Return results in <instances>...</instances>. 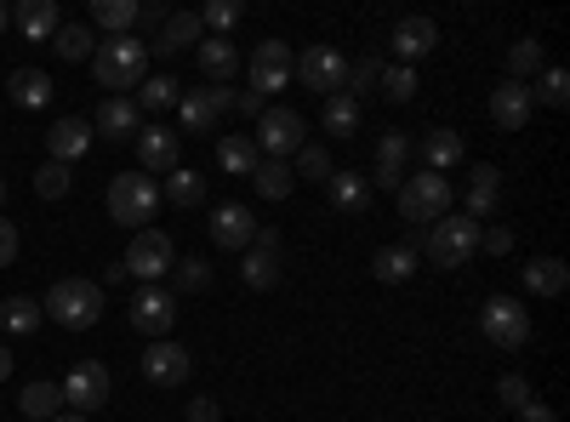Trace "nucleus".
Instances as JSON below:
<instances>
[{"label": "nucleus", "mask_w": 570, "mask_h": 422, "mask_svg": "<svg viewBox=\"0 0 570 422\" xmlns=\"http://www.w3.org/2000/svg\"><path fill=\"white\" fill-rule=\"evenodd\" d=\"M120 268H126L131 279H142V286H155L160 274H171V268H177V252H171V234H160V228H137V241L126 246Z\"/></svg>", "instance_id": "obj_7"}, {"label": "nucleus", "mask_w": 570, "mask_h": 422, "mask_svg": "<svg viewBox=\"0 0 570 422\" xmlns=\"http://www.w3.org/2000/svg\"><path fill=\"white\" fill-rule=\"evenodd\" d=\"M383 69H389L383 58H360V63H348V86H343V91H348V98H360V91L383 86Z\"/></svg>", "instance_id": "obj_45"}, {"label": "nucleus", "mask_w": 570, "mask_h": 422, "mask_svg": "<svg viewBox=\"0 0 570 422\" xmlns=\"http://www.w3.org/2000/svg\"><path fill=\"white\" fill-rule=\"evenodd\" d=\"M46 314L58 325H69V332H91L104 320V286H91V279H58L46 292Z\"/></svg>", "instance_id": "obj_4"}, {"label": "nucleus", "mask_w": 570, "mask_h": 422, "mask_svg": "<svg viewBox=\"0 0 570 422\" xmlns=\"http://www.w3.org/2000/svg\"><path fill=\"white\" fill-rule=\"evenodd\" d=\"M440 46V23L434 18H400V29H394V52L411 63V58H428Z\"/></svg>", "instance_id": "obj_20"}, {"label": "nucleus", "mask_w": 570, "mask_h": 422, "mask_svg": "<svg viewBox=\"0 0 570 422\" xmlns=\"http://www.w3.org/2000/svg\"><path fill=\"white\" fill-rule=\"evenodd\" d=\"M18 411H23L29 422H52V416L63 411V389H58V383H29L23 400H18Z\"/></svg>", "instance_id": "obj_32"}, {"label": "nucleus", "mask_w": 570, "mask_h": 422, "mask_svg": "<svg viewBox=\"0 0 570 422\" xmlns=\"http://www.w3.org/2000/svg\"><path fill=\"white\" fill-rule=\"evenodd\" d=\"M212 241H217L223 252H252V241H257L252 206H217V212H212Z\"/></svg>", "instance_id": "obj_17"}, {"label": "nucleus", "mask_w": 570, "mask_h": 422, "mask_svg": "<svg viewBox=\"0 0 570 422\" xmlns=\"http://www.w3.org/2000/svg\"><path fill=\"white\" fill-rule=\"evenodd\" d=\"M12 23V7H0V29H7Z\"/></svg>", "instance_id": "obj_57"}, {"label": "nucleus", "mask_w": 570, "mask_h": 422, "mask_svg": "<svg viewBox=\"0 0 570 422\" xmlns=\"http://www.w3.org/2000/svg\"><path fill=\"white\" fill-rule=\"evenodd\" d=\"M171 286H177V292H206V286H212V263H206V257H183V263L171 268Z\"/></svg>", "instance_id": "obj_44"}, {"label": "nucleus", "mask_w": 570, "mask_h": 422, "mask_svg": "<svg viewBox=\"0 0 570 422\" xmlns=\"http://www.w3.org/2000/svg\"><path fill=\"white\" fill-rule=\"evenodd\" d=\"M497 400H502L508 411H525V405H531L537 394H531V383H525V377H519V371H508V377L497 383Z\"/></svg>", "instance_id": "obj_48"}, {"label": "nucleus", "mask_w": 570, "mask_h": 422, "mask_svg": "<svg viewBox=\"0 0 570 422\" xmlns=\"http://www.w3.org/2000/svg\"><path fill=\"white\" fill-rule=\"evenodd\" d=\"M131 325H137L142 337L166 343V337H171V325H177V297H171L166 286H142V292L131 297Z\"/></svg>", "instance_id": "obj_11"}, {"label": "nucleus", "mask_w": 570, "mask_h": 422, "mask_svg": "<svg viewBox=\"0 0 570 422\" xmlns=\"http://www.w3.org/2000/svg\"><path fill=\"white\" fill-rule=\"evenodd\" d=\"M0 206H7V183H0Z\"/></svg>", "instance_id": "obj_58"}, {"label": "nucleus", "mask_w": 570, "mask_h": 422, "mask_svg": "<svg viewBox=\"0 0 570 422\" xmlns=\"http://www.w3.org/2000/svg\"><path fill=\"white\" fill-rule=\"evenodd\" d=\"M325 131L331 137H354L360 131V98H348V91L325 98Z\"/></svg>", "instance_id": "obj_38"}, {"label": "nucleus", "mask_w": 570, "mask_h": 422, "mask_svg": "<svg viewBox=\"0 0 570 422\" xmlns=\"http://www.w3.org/2000/svg\"><path fill=\"white\" fill-rule=\"evenodd\" d=\"M400 217L416 228H434L440 217H451V183L440 171H416L400 183Z\"/></svg>", "instance_id": "obj_5"}, {"label": "nucleus", "mask_w": 570, "mask_h": 422, "mask_svg": "<svg viewBox=\"0 0 570 422\" xmlns=\"http://www.w3.org/2000/svg\"><path fill=\"white\" fill-rule=\"evenodd\" d=\"M223 109H234V91H228V86L183 91V98H177V120H183V131H188V137H206V131L217 126V115H223Z\"/></svg>", "instance_id": "obj_12"}, {"label": "nucleus", "mask_w": 570, "mask_h": 422, "mask_svg": "<svg viewBox=\"0 0 570 422\" xmlns=\"http://www.w3.org/2000/svg\"><path fill=\"white\" fill-rule=\"evenodd\" d=\"M480 325H485V337L497 349H508V354H519V349L531 343V308L519 303V297H491L485 314H480Z\"/></svg>", "instance_id": "obj_8"}, {"label": "nucleus", "mask_w": 570, "mask_h": 422, "mask_svg": "<svg viewBox=\"0 0 570 422\" xmlns=\"http://www.w3.org/2000/svg\"><path fill=\"white\" fill-rule=\"evenodd\" d=\"M7 377H12V354H7V349H0V383H7Z\"/></svg>", "instance_id": "obj_55"}, {"label": "nucleus", "mask_w": 570, "mask_h": 422, "mask_svg": "<svg viewBox=\"0 0 570 422\" xmlns=\"http://www.w3.org/2000/svg\"><path fill=\"white\" fill-rule=\"evenodd\" d=\"M52 422H86V416H80V411H58Z\"/></svg>", "instance_id": "obj_56"}, {"label": "nucleus", "mask_w": 570, "mask_h": 422, "mask_svg": "<svg viewBox=\"0 0 570 422\" xmlns=\"http://www.w3.org/2000/svg\"><path fill=\"white\" fill-rule=\"evenodd\" d=\"M91 75H98L104 91H120L126 98L131 86L149 80V46H142L137 35H109L98 46V58H91Z\"/></svg>", "instance_id": "obj_1"}, {"label": "nucleus", "mask_w": 570, "mask_h": 422, "mask_svg": "<svg viewBox=\"0 0 570 422\" xmlns=\"http://www.w3.org/2000/svg\"><path fill=\"white\" fill-rule=\"evenodd\" d=\"M58 389H63V405L86 416V411H98V405L109 400V389H115V383H109V365H104V360H80Z\"/></svg>", "instance_id": "obj_10"}, {"label": "nucleus", "mask_w": 570, "mask_h": 422, "mask_svg": "<svg viewBox=\"0 0 570 422\" xmlns=\"http://www.w3.org/2000/svg\"><path fill=\"white\" fill-rule=\"evenodd\" d=\"M252 183H257V189H263V200H285V195H292V166H285V160H257V171H252Z\"/></svg>", "instance_id": "obj_40"}, {"label": "nucleus", "mask_w": 570, "mask_h": 422, "mask_svg": "<svg viewBox=\"0 0 570 422\" xmlns=\"http://www.w3.org/2000/svg\"><path fill=\"white\" fill-rule=\"evenodd\" d=\"M537 98H542L548 109H564V104H570V75H564V69H542V91H537Z\"/></svg>", "instance_id": "obj_49"}, {"label": "nucleus", "mask_w": 570, "mask_h": 422, "mask_svg": "<svg viewBox=\"0 0 570 422\" xmlns=\"http://www.w3.org/2000/svg\"><path fill=\"white\" fill-rule=\"evenodd\" d=\"M422 160H428V171H451V166H462V137L451 131V126H440V131H428L422 137Z\"/></svg>", "instance_id": "obj_25"}, {"label": "nucleus", "mask_w": 570, "mask_h": 422, "mask_svg": "<svg viewBox=\"0 0 570 422\" xmlns=\"http://www.w3.org/2000/svg\"><path fill=\"white\" fill-rule=\"evenodd\" d=\"M497 200H502V171L497 166H473V177H468V217L473 223L491 217Z\"/></svg>", "instance_id": "obj_21"}, {"label": "nucleus", "mask_w": 570, "mask_h": 422, "mask_svg": "<svg viewBox=\"0 0 570 422\" xmlns=\"http://www.w3.org/2000/svg\"><path fill=\"white\" fill-rule=\"evenodd\" d=\"M570 286V268L559 263V257H531L525 263V292H537V297H559Z\"/></svg>", "instance_id": "obj_27"}, {"label": "nucleus", "mask_w": 570, "mask_h": 422, "mask_svg": "<svg viewBox=\"0 0 570 422\" xmlns=\"http://www.w3.org/2000/svg\"><path fill=\"white\" fill-rule=\"evenodd\" d=\"M188 422H223L217 400H195V405H188Z\"/></svg>", "instance_id": "obj_52"}, {"label": "nucleus", "mask_w": 570, "mask_h": 422, "mask_svg": "<svg viewBox=\"0 0 570 422\" xmlns=\"http://www.w3.org/2000/svg\"><path fill=\"white\" fill-rule=\"evenodd\" d=\"M7 91H12V104H18V109H40L46 98H52V80H46L40 69H12Z\"/></svg>", "instance_id": "obj_33"}, {"label": "nucleus", "mask_w": 570, "mask_h": 422, "mask_svg": "<svg viewBox=\"0 0 570 422\" xmlns=\"http://www.w3.org/2000/svg\"><path fill=\"white\" fill-rule=\"evenodd\" d=\"M52 52H58L63 63H80V58H98V35H91L86 23H58V35H52Z\"/></svg>", "instance_id": "obj_29"}, {"label": "nucleus", "mask_w": 570, "mask_h": 422, "mask_svg": "<svg viewBox=\"0 0 570 422\" xmlns=\"http://www.w3.org/2000/svg\"><path fill=\"white\" fill-rule=\"evenodd\" d=\"M405 160H411V144H405L400 131H383V137H376V183H371V189H394L400 195Z\"/></svg>", "instance_id": "obj_18"}, {"label": "nucleus", "mask_w": 570, "mask_h": 422, "mask_svg": "<svg viewBox=\"0 0 570 422\" xmlns=\"http://www.w3.org/2000/svg\"><path fill=\"white\" fill-rule=\"evenodd\" d=\"M91 23L109 29V35H131L137 29V0H98V7H91Z\"/></svg>", "instance_id": "obj_37"}, {"label": "nucleus", "mask_w": 570, "mask_h": 422, "mask_svg": "<svg viewBox=\"0 0 570 422\" xmlns=\"http://www.w3.org/2000/svg\"><path fill=\"white\" fill-rule=\"evenodd\" d=\"M234 109H240V115H263V98H257V91H240V98H234Z\"/></svg>", "instance_id": "obj_54"}, {"label": "nucleus", "mask_w": 570, "mask_h": 422, "mask_svg": "<svg viewBox=\"0 0 570 422\" xmlns=\"http://www.w3.org/2000/svg\"><path fill=\"white\" fill-rule=\"evenodd\" d=\"M0 325H7L12 337H35V325H40V303H35V297H7V303H0Z\"/></svg>", "instance_id": "obj_39"}, {"label": "nucleus", "mask_w": 570, "mask_h": 422, "mask_svg": "<svg viewBox=\"0 0 570 422\" xmlns=\"http://www.w3.org/2000/svg\"><path fill=\"white\" fill-rule=\"evenodd\" d=\"M12 23L29 35V40H46V35H58V0H18L12 7Z\"/></svg>", "instance_id": "obj_22"}, {"label": "nucleus", "mask_w": 570, "mask_h": 422, "mask_svg": "<svg viewBox=\"0 0 570 422\" xmlns=\"http://www.w3.org/2000/svg\"><path fill=\"white\" fill-rule=\"evenodd\" d=\"M325 195H331V206H337V212H365L371 206V183L354 177V171H331L325 177Z\"/></svg>", "instance_id": "obj_26"}, {"label": "nucleus", "mask_w": 570, "mask_h": 422, "mask_svg": "<svg viewBox=\"0 0 570 422\" xmlns=\"http://www.w3.org/2000/svg\"><path fill=\"white\" fill-rule=\"evenodd\" d=\"M240 18H246V7H240V0H212V7L200 12V29H212V35L223 40V35H228L234 23H240Z\"/></svg>", "instance_id": "obj_42"}, {"label": "nucleus", "mask_w": 570, "mask_h": 422, "mask_svg": "<svg viewBox=\"0 0 570 422\" xmlns=\"http://www.w3.org/2000/svg\"><path fill=\"white\" fill-rule=\"evenodd\" d=\"M188 371H195V360H188V349H177L171 337L142 349V377H149L155 389H177V383H188Z\"/></svg>", "instance_id": "obj_15"}, {"label": "nucleus", "mask_w": 570, "mask_h": 422, "mask_svg": "<svg viewBox=\"0 0 570 422\" xmlns=\"http://www.w3.org/2000/svg\"><path fill=\"white\" fill-rule=\"evenodd\" d=\"M480 223L473 217H440L434 228H422V252L434 268H462L473 252H480Z\"/></svg>", "instance_id": "obj_3"}, {"label": "nucleus", "mask_w": 570, "mask_h": 422, "mask_svg": "<svg viewBox=\"0 0 570 422\" xmlns=\"http://www.w3.org/2000/svg\"><path fill=\"white\" fill-rule=\"evenodd\" d=\"M292 177H303V183H325V177H331V155L303 144V149H297V171H292Z\"/></svg>", "instance_id": "obj_47"}, {"label": "nucleus", "mask_w": 570, "mask_h": 422, "mask_svg": "<svg viewBox=\"0 0 570 422\" xmlns=\"http://www.w3.org/2000/svg\"><path fill=\"white\" fill-rule=\"evenodd\" d=\"M240 279H246L252 292H274V286H279V252H274V246H252Z\"/></svg>", "instance_id": "obj_30"}, {"label": "nucleus", "mask_w": 570, "mask_h": 422, "mask_svg": "<svg viewBox=\"0 0 570 422\" xmlns=\"http://www.w3.org/2000/svg\"><path fill=\"white\" fill-rule=\"evenodd\" d=\"M160 200H171V206H183V212H188V206H200V200H206V177H200V171H188V166H177L171 183L160 189Z\"/></svg>", "instance_id": "obj_36"}, {"label": "nucleus", "mask_w": 570, "mask_h": 422, "mask_svg": "<svg viewBox=\"0 0 570 422\" xmlns=\"http://www.w3.org/2000/svg\"><path fill=\"white\" fill-rule=\"evenodd\" d=\"M69 183H75V177H69V166L46 160V166L35 171V195H40V200H63V195H69Z\"/></svg>", "instance_id": "obj_43"}, {"label": "nucleus", "mask_w": 570, "mask_h": 422, "mask_svg": "<svg viewBox=\"0 0 570 422\" xmlns=\"http://www.w3.org/2000/svg\"><path fill=\"white\" fill-rule=\"evenodd\" d=\"M371 274L383 279V286H400V279L416 274V252L411 246H383V252L371 257Z\"/></svg>", "instance_id": "obj_31"}, {"label": "nucleus", "mask_w": 570, "mask_h": 422, "mask_svg": "<svg viewBox=\"0 0 570 422\" xmlns=\"http://www.w3.org/2000/svg\"><path fill=\"white\" fill-rule=\"evenodd\" d=\"M537 69H542V46H537V40H513V46H508V80H525V86H531Z\"/></svg>", "instance_id": "obj_41"}, {"label": "nucleus", "mask_w": 570, "mask_h": 422, "mask_svg": "<svg viewBox=\"0 0 570 422\" xmlns=\"http://www.w3.org/2000/svg\"><path fill=\"white\" fill-rule=\"evenodd\" d=\"M18 263V223L0 217V268H12Z\"/></svg>", "instance_id": "obj_50"}, {"label": "nucleus", "mask_w": 570, "mask_h": 422, "mask_svg": "<svg viewBox=\"0 0 570 422\" xmlns=\"http://www.w3.org/2000/svg\"><path fill=\"white\" fill-rule=\"evenodd\" d=\"M200 35H206V29H200V12H171V18L160 23V40L149 46V52H166V58H171V52H183V46H200Z\"/></svg>", "instance_id": "obj_23"}, {"label": "nucleus", "mask_w": 570, "mask_h": 422, "mask_svg": "<svg viewBox=\"0 0 570 422\" xmlns=\"http://www.w3.org/2000/svg\"><path fill=\"white\" fill-rule=\"evenodd\" d=\"M292 69H297L292 46H285V40H263L257 52H252V91H257V98H268V91H285Z\"/></svg>", "instance_id": "obj_13"}, {"label": "nucleus", "mask_w": 570, "mask_h": 422, "mask_svg": "<svg viewBox=\"0 0 570 422\" xmlns=\"http://www.w3.org/2000/svg\"><path fill=\"white\" fill-rule=\"evenodd\" d=\"M383 98H389V104H411V98H416V69H411V63L383 69Z\"/></svg>", "instance_id": "obj_46"}, {"label": "nucleus", "mask_w": 570, "mask_h": 422, "mask_svg": "<svg viewBox=\"0 0 570 422\" xmlns=\"http://www.w3.org/2000/svg\"><path fill=\"white\" fill-rule=\"evenodd\" d=\"M131 144H137V166H142V171H177L183 137H171V126H142Z\"/></svg>", "instance_id": "obj_16"}, {"label": "nucleus", "mask_w": 570, "mask_h": 422, "mask_svg": "<svg viewBox=\"0 0 570 422\" xmlns=\"http://www.w3.org/2000/svg\"><path fill=\"white\" fill-rule=\"evenodd\" d=\"M98 131H104V137H115V144H126V137H137V131H142V109H137L131 98H109V104L98 109Z\"/></svg>", "instance_id": "obj_24"}, {"label": "nucleus", "mask_w": 570, "mask_h": 422, "mask_svg": "<svg viewBox=\"0 0 570 422\" xmlns=\"http://www.w3.org/2000/svg\"><path fill=\"white\" fill-rule=\"evenodd\" d=\"M519 422H559V416H553V411H548L542 400H531L525 411H519Z\"/></svg>", "instance_id": "obj_53"}, {"label": "nucleus", "mask_w": 570, "mask_h": 422, "mask_svg": "<svg viewBox=\"0 0 570 422\" xmlns=\"http://www.w3.org/2000/svg\"><path fill=\"white\" fill-rule=\"evenodd\" d=\"M252 144H257V155H268V160H292V155L308 144V126H303L297 109H263Z\"/></svg>", "instance_id": "obj_6"}, {"label": "nucleus", "mask_w": 570, "mask_h": 422, "mask_svg": "<svg viewBox=\"0 0 570 422\" xmlns=\"http://www.w3.org/2000/svg\"><path fill=\"white\" fill-rule=\"evenodd\" d=\"M183 98V86H177V75H149L137 86V109H149V115H160V109H171Z\"/></svg>", "instance_id": "obj_35"}, {"label": "nucleus", "mask_w": 570, "mask_h": 422, "mask_svg": "<svg viewBox=\"0 0 570 422\" xmlns=\"http://www.w3.org/2000/svg\"><path fill=\"white\" fill-rule=\"evenodd\" d=\"M531 109H537V86H525V80H497L491 86V120L502 126V131H519L531 120Z\"/></svg>", "instance_id": "obj_14"}, {"label": "nucleus", "mask_w": 570, "mask_h": 422, "mask_svg": "<svg viewBox=\"0 0 570 422\" xmlns=\"http://www.w3.org/2000/svg\"><path fill=\"white\" fill-rule=\"evenodd\" d=\"M292 75H297L308 91H325V98H337V91L348 86V58L337 52V46H308Z\"/></svg>", "instance_id": "obj_9"}, {"label": "nucleus", "mask_w": 570, "mask_h": 422, "mask_svg": "<svg viewBox=\"0 0 570 422\" xmlns=\"http://www.w3.org/2000/svg\"><path fill=\"white\" fill-rule=\"evenodd\" d=\"M195 52H200V69L212 75V86H223V80H228L234 69H240V52H234L228 40H217V35H212V40H200Z\"/></svg>", "instance_id": "obj_34"}, {"label": "nucleus", "mask_w": 570, "mask_h": 422, "mask_svg": "<svg viewBox=\"0 0 570 422\" xmlns=\"http://www.w3.org/2000/svg\"><path fill=\"white\" fill-rule=\"evenodd\" d=\"M86 149H91V126H86V120H75V115H69V120H58L52 131H46V155H52L58 166H75Z\"/></svg>", "instance_id": "obj_19"}, {"label": "nucleus", "mask_w": 570, "mask_h": 422, "mask_svg": "<svg viewBox=\"0 0 570 422\" xmlns=\"http://www.w3.org/2000/svg\"><path fill=\"white\" fill-rule=\"evenodd\" d=\"M257 144H252V137H217V166L228 171V177H252L257 171Z\"/></svg>", "instance_id": "obj_28"}, {"label": "nucleus", "mask_w": 570, "mask_h": 422, "mask_svg": "<svg viewBox=\"0 0 570 422\" xmlns=\"http://www.w3.org/2000/svg\"><path fill=\"white\" fill-rule=\"evenodd\" d=\"M480 246H485L491 257H508V252H513V228H491V234H480Z\"/></svg>", "instance_id": "obj_51"}, {"label": "nucleus", "mask_w": 570, "mask_h": 422, "mask_svg": "<svg viewBox=\"0 0 570 422\" xmlns=\"http://www.w3.org/2000/svg\"><path fill=\"white\" fill-rule=\"evenodd\" d=\"M160 212V183L149 171H120L109 177V217L126 228H149Z\"/></svg>", "instance_id": "obj_2"}]
</instances>
